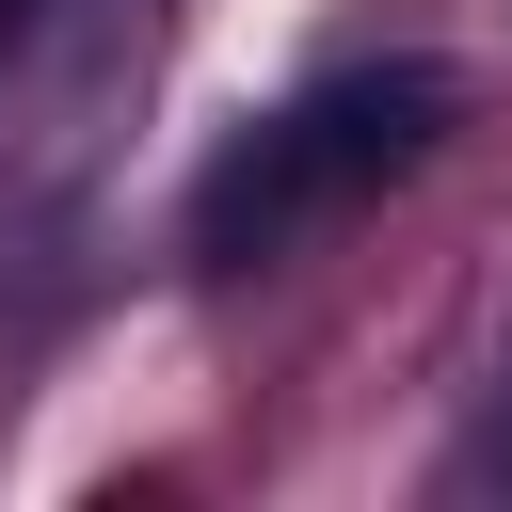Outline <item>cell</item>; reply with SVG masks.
<instances>
[{
	"label": "cell",
	"mask_w": 512,
	"mask_h": 512,
	"mask_svg": "<svg viewBox=\"0 0 512 512\" xmlns=\"http://www.w3.org/2000/svg\"><path fill=\"white\" fill-rule=\"evenodd\" d=\"M448 112H464V80H448V64H368V80H320V96H288L256 144H224V176L192 192V240H208V256H272L320 192H368V176L432 160V144H448Z\"/></svg>",
	"instance_id": "obj_1"
}]
</instances>
